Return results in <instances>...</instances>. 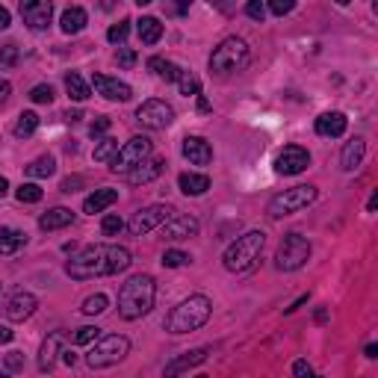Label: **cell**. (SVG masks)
Instances as JSON below:
<instances>
[{
  "label": "cell",
  "instance_id": "1",
  "mask_svg": "<svg viewBox=\"0 0 378 378\" xmlns=\"http://www.w3.org/2000/svg\"><path fill=\"white\" fill-rule=\"evenodd\" d=\"M133 255L124 245H89L77 251L68 263H66V275L74 281H92V278H104V275H119L124 269H130Z\"/></svg>",
  "mask_w": 378,
  "mask_h": 378
},
{
  "label": "cell",
  "instance_id": "2",
  "mask_svg": "<svg viewBox=\"0 0 378 378\" xmlns=\"http://www.w3.org/2000/svg\"><path fill=\"white\" fill-rule=\"evenodd\" d=\"M154 298H157V281L151 275H133L119 289V317L128 322L148 317L151 308H154Z\"/></svg>",
  "mask_w": 378,
  "mask_h": 378
},
{
  "label": "cell",
  "instance_id": "3",
  "mask_svg": "<svg viewBox=\"0 0 378 378\" xmlns=\"http://www.w3.org/2000/svg\"><path fill=\"white\" fill-rule=\"evenodd\" d=\"M210 313H213V301L204 293H195V296L178 301V305L169 310V317L162 319V328H166L169 334L198 331V328H204V325H207Z\"/></svg>",
  "mask_w": 378,
  "mask_h": 378
},
{
  "label": "cell",
  "instance_id": "4",
  "mask_svg": "<svg viewBox=\"0 0 378 378\" xmlns=\"http://www.w3.org/2000/svg\"><path fill=\"white\" fill-rule=\"evenodd\" d=\"M263 245H266V234H263V231H248L243 236H236L234 243L225 248L222 266L228 272H248L260 260Z\"/></svg>",
  "mask_w": 378,
  "mask_h": 378
},
{
  "label": "cell",
  "instance_id": "5",
  "mask_svg": "<svg viewBox=\"0 0 378 378\" xmlns=\"http://www.w3.org/2000/svg\"><path fill=\"white\" fill-rule=\"evenodd\" d=\"M251 59V50H248V42L239 39V36H231V39H225L216 50L210 54V71L213 74H236L248 66Z\"/></svg>",
  "mask_w": 378,
  "mask_h": 378
},
{
  "label": "cell",
  "instance_id": "6",
  "mask_svg": "<svg viewBox=\"0 0 378 378\" xmlns=\"http://www.w3.org/2000/svg\"><path fill=\"white\" fill-rule=\"evenodd\" d=\"M319 198V189L310 186V183H298V186H289L284 192H278L269 201V216L272 219H281V216H293V213H301L305 207H310L313 201Z\"/></svg>",
  "mask_w": 378,
  "mask_h": 378
},
{
  "label": "cell",
  "instance_id": "7",
  "mask_svg": "<svg viewBox=\"0 0 378 378\" xmlns=\"http://www.w3.org/2000/svg\"><path fill=\"white\" fill-rule=\"evenodd\" d=\"M128 355H130V340L121 337V334H107V337H100L98 343L89 349L86 363H89L92 370H107V367L121 363Z\"/></svg>",
  "mask_w": 378,
  "mask_h": 378
},
{
  "label": "cell",
  "instance_id": "8",
  "mask_svg": "<svg viewBox=\"0 0 378 378\" xmlns=\"http://www.w3.org/2000/svg\"><path fill=\"white\" fill-rule=\"evenodd\" d=\"M310 251H313V245H310L308 236H301L296 231L287 234L281 239L278 251H275V269L278 272H298L310 260Z\"/></svg>",
  "mask_w": 378,
  "mask_h": 378
},
{
  "label": "cell",
  "instance_id": "9",
  "mask_svg": "<svg viewBox=\"0 0 378 378\" xmlns=\"http://www.w3.org/2000/svg\"><path fill=\"white\" fill-rule=\"evenodd\" d=\"M151 139L148 136H133V139H128L121 148H119V154L112 157V162H109V172L112 174H130L139 162H145L148 157H151Z\"/></svg>",
  "mask_w": 378,
  "mask_h": 378
},
{
  "label": "cell",
  "instance_id": "10",
  "mask_svg": "<svg viewBox=\"0 0 378 378\" xmlns=\"http://www.w3.org/2000/svg\"><path fill=\"white\" fill-rule=\"evenodd\" d=\"M136 121L148 130H166L174 124V107L169 100H160V98H151L145 104L136 109Z\"/></svg>",
  "mask_w": 378,
  "mask_h": 378
},
{
  "label": "cell",
  "instance_id": "11",
  "mask_svg": "<svg viewBox=\"0 0 378 378\" xmlns=\"http://www.w3.org/2000/svg\"><path fill=\"white\" fill-rule=\"evenodd\" d=\"M172 216H174V210L169 204H151V207H142L133 213V219L128 222V231L133 236H145L154 228H160V225H166Z\"/></svg>",
  "mask_w": 378,
  "mask_h": 378
},
{
  "label": "cell",
  "instance_id": "12",
  "mask_svg": "<svg viewBox=\"0 0 378 378\" xmlns=\"http://www.w3.org/2000/svg\"><path fill=\"white\" fill-rule=\"evenodd\" d=\"M308 166H310V151L301 145H287L272 160V169L278 174H301Z\"/></svg>",
  "mask_w": 378,
  "mask_h": 378
},
{
  "label": "cell",
  "instance_id": "13",
  "mask_svg": "<svg viewBox=\"0 0 378 378\" xmlns=\"http://www.w3.org/2000/svg\"><path fill=\"white\" fill-rule=\"evenodd\" d=\"M21 18L27 24L30 30L42 33L50 27V18H54V3L50 0H27V3H21Z\"/></svg>",
  "mask_w": 378,
  "mask_h": 378
},
{
  "label": "cell",
  "instance_id": "14",
  "mask_svg": "<svg viewBox=\"0 0 378 378\" xmlns=\"http://www.w3.org/2000/svg\"><path fill=\"white\" fill-rule=\"evenodd\" d=\"M36 308H39V298H36L33 293H27V289H18V293H12L6 298L3 313H6L9 322H24V319L33 317Z\"/></svg>",
  "mask_w": 378,
  "mask_h": 378
},
{
  "label": "cell",
  "instance_id": "15",
  "mask_svg": "<svg viewBox=\"0 0 378 378\" xmlns=\"http://www.w3.org/2000/svg\"><path fill=\"white\" fill-rule=\"evenodd\" d=\"M92 86H95V92H98L100 98L116 100V104H128V100L133 98V89H130L128 83L119 80V77H107V74H95Z\"/></svg>",
  "mask_w": 378,
  "mask_h": 378
},
{
  "label": "cell",
  "instance_id": "16",
  "mask_svg": "<svg viewBox=\"0 0 378 378\" xmlns=\"http://www.w3.org/2000/svg\"><path fill=\"white\" fill-rule=\"evenodd\" d=\"M207 355H210L207 346L192 349V351H183V355H174V358L166 363V370H162V378H181L186 370H192V367H198V363H204Z\"/></svg>",
  "mask_w": 378,
  "mask_h": 378
},
{
  "label": "cell",
  "instance_id": "17",
  "mask_svg": "<svg viewBox=\"0 0 378 378\" xmlns=\"http://www.w3.org/2000/svg\"><path fill=\"white\" fill-rule=\"evenodd\" d=\"M183 160H189L192 166H210L213 162V145L204 139V136H186L181 145Z\"/></svg>",
  "mask_w": 378,
  "mask_h": 378
},
{
  "label": "cell",
  "instance_id": "18",
  "mask_svg": "<svg viewBox=\"0 0 378 378\" xmlns=\"http://www.w3.org/2000/svg\"><path fill=\"white\" fill-rule=\"evenodd\" d=\"M62 349H66V331H50L39 349V370L42 372H50L56 367V358L62 355Z\"/></svg>",
  "mask_w": 378,
  "mask_h": 378
},
{
  "label": "cell",
  "instance_id": "19",
  "mask_svg": "<svg viewBox=\"0 0 378 378\" xmlns=\"http://www.w3.org/2000/svg\"><path fill=\"white\" fill-rule=\"evenodd\" d=\"M198 234V219L195 216H172L166 225H162V236L166 239H189Z\"/></svg>",
  "mask_w": 378,
  "mask_h": 378
},
{
  "label": "cell",
  "instance_id": "20",
  "mask_svg": "<svg viewBox=\"0 0 378 378\" xmlns=\"http://www.w3.org/2000/svg\"><path fill=\"white\" fill-rule=\"evenodd\" d=\"M363 157H367V142L361 139V136H355V139H349L343 145V151H340V169L343 172H355Z\"/></svg>",
  "mask_w": 378,
  "mask_h": 378
},
{
  "label": "cell",
  "instance_id": "21",
  "mask_svg": "<svg viewBox=\"0 0 378 378\" xmlns=\"http://www.w3.org/2000/svg\"><path fill=\"white\" fill-rule=\"evenodd\" d=\"M162 169H166V160H162V157H148L145 162H139V166L128 174V181L136 183V186H139V183H151V181L160 178Z\"/></svg>",
  "mask_w": 378,
  "mask_h": 378
},
{
  "label": "cell",
  "instance_id": "22",
  "mask_svg": "<svg viewBox=\"0 0 378 378\" xmlns=\"http://www.w3.org/2000/svg\"><path fill=\"white\" fill-rule=\"evenodd\" d=\"M86 24H89V12H86L83 6H68L62 9L59 15V30L66 36H77L80 30H86Z\"/></svg>",
  "mask_w": 378,
  "mask_h": 378
},
{
  "label": "cell",
  "instance_id": "23",
  "mask_svg": "<svg viewBox=\"0 0 378 378\" xmlns=\"http://www.w3.org/2000/svg\"><path fill=\"white\" fill-rule=\"evenodd\" d=\"M349 128V119L343 116V112H322V116L317 119V133L319 136H331V139H337V136H343Z\"/></svg>",
  "mask_w": 378,
  "mask_h": 378
},
{
  "label": "cell",
  "instance_id": "24",
  "mask_svg": "<svg viewBox=\"0 0 378 378\" xmlns=\"http://www.w3.org/2000/svg\"><path fill=\"white\" fill-rule=\"evenodd\" d=\"M119 201V192L116 189H95L92 195H86V201H83V213H89V216H95V213H104L107 207H112Z\"/></svg>",
  "mask_w": 378,
  "mask_h": 378
},
{
  "label": "cell",
  "instance_id": "25",
  "mask_svg": "<svg viewBox=\"0 0 378 378\" xmlns=\"http://www.w3.org/2000/svg\"><path fill=\"white\" fill-rule=\"evenodd\" d=\"M71 222H74V213L68 207H50L39 219V228L42 231H62V228H68Z\"/></svg>",
  "mask_w": 378,
  "mask_h": 378
},
{
  "label": "cell",
  "instance_id": "26",
  "mask_svg": "<svg viewBox=\"0 0 378 378\" xmlns=\"http://www.w3.org/2000/svg\"><path fill=\"white\" fill-rule=\"evenodd\" d=\"M178 186H181L183 195L198 198V195H204L210 189V178H207V174H198V172H183L178 178Z\"/></svg>",
  "mask_w": 378,
  "mask_h": 378
},
{
  "label": "cell",
  "instance_id": "27",
  "mask_svg": "<svg viewBox=\"0 0 378 378\" xmlns=\"http://www.w3.org/2000/svg\"><path fill=\"white\" fill-rule=\"evenodd\" d=\"M148 68L154 71V77H160L162 83H178V77H181V66H174L172 59H162V56H151L148 59Z\"/></svg>",
  "mask_w": 378,
  "mask_h": 378
},
{
  "label": "cell",
  "instance_id": "28",
  "mask_svg": "<svg viewBox=\"0 0 378 378\" xmlns=\"http://www.w3.org/2000/svg\"><path fill=\"white\" fill-rule=\"evenodd\" d=\"M136 33H139V42L142 45H157L162 39V24L154 15H145V18L136 21Z\"/></svg>",
  "mask_w": 378,
  "mask_h": 378
},
{
  "label": "cell",
  "instance_id": "29",
  "mask_svg": "<svg viewBox=\"0 0 378 378\" xmlns=\"http://www.w3.org/2000/svg\"><path fill=\"white\" fill-rule=\"evenodd\" d=\"M21 245H27V234L18 228H0V255H15Z\"/></svg>",
  "mask_w": 378,
  "mask_h": 378
},
{
  "label": "cell",
  "instance_id": "30",
  "mask_svg": "<svg viewBox=\"0 0 378 378\" xmlns=\"http://www.w3.org/2000/svg\"><path fill=\"white\" fill-rule=\"evenodd\" d=\"M66 92H68V95H71L74 100H77V104H83V100L92 95L89 83H86V80L80 77L77 71H68V74H66Z\"/></svg>",
  "mask_w": 378,
  "mask_h": 378
},
{
  "label": "cell",
  "instance_id": "31",
  "mask_svg": "<svg viewBox=\"0 0 378 378\" xmlns=\"http://www.w3.org/2000/svg\"><path fill=\"white\" fill-rule=\"evenodd\" d=\"M36 130H39V116H36L33 109L21 112L18 121H15V128H12V133H15L18 139H27V136H33Z\"/></svg>",
  "mask_w": 378,
  "mask_h": 378
},
{
  "label": "cell",
  "instance_id": "32",
  "mask_svg": "<svg viewBox=\"0 0 378 378\" xmlns=\"http://www.w3.org/2000/svg\"><path fill=\"white\" fill-rule=\"evenodd\" d=\"M119 148H121L119 139H112V136H104V139H98L92 157H95V162H112V157L119 154Z\"/></svg>",
  "mask_w": 378,
  "mask_h": 378
},
{
  "label": "cell",
  "instance_id": "33",
  "mask_svg": "<svg viewBox=\"0 0 378 378\" xmlns=\"http://www.w3.org/2000/svg\"><path fill=\"white\" fill-rule=\"evenodd\" d=\"M54 172H56V157H50V154L36 157L30 166H27V174H30V178H50Z\"/></svg>",
  "mask_w": 378,
  "mask_h": 378
},
{
  "label": "cell",
  "instance_id": "34",
  "mask_svg": "<svg viewBox=\"0 0 378 378\" xmlns=\"http://www.w3.org/2000/svg\"><path fill=\"white\" fill-rule=\"evenodd\" d=\"M178 86H181V95H192V98H198L201 95V77L198 74H192V71H181V77H178Z\"/></svg>",
  "mask_w": 378,
  "mask_h": 378
},
{
  "label": "cell",
  "instance_id": "35",
  "mask_svg": "<svg viewBox=\"0 0 378 378\" xmlns=\"http://www.w3.org/2000/svg\"><path fill=\"white\" fill-rule=\"evenodd\" d=\"M42 186L39 183H21L18 189H15V198L21 201V204H39L42 201Z\"/></svg>",
  "mask_w": 378,
  "mask_h": 378
},
{
  "label": "cell",
  "instance_id": "36",
  "mask_svg": "<svg viewBox=\"0 0 378 378\" xmlns=\"http://www.w3.org/2000/svg\"><path fill=\"white\" fill-rule=\"evenodd\" d=\"M109 308V298L104 296V293H95V296H89V298H86L83 301V313H86V317H100V313H104Z\"/></svg>",
  "mask_w": 378,
  "mask_h": 378
},
{
  "label": "cell",
  "instance_id": "37",
  "mask_svg": "<svg viewBox=\"0 0 378 378\" xmlns=\"http://www.w3.org/2000/svg\"><path fill=\"white\" fill-rule=\"evenodd\" d=\"M186 263H192V257L181 248H169L166 255H162V266L166 269H181V266H186Z\"/></svg>",
  "mask_w": 378,
  "mask_h": 378
},
{
  "label": "cell",
  "instance_id": "38",
  "mask_svg": "<svg viewBox=\"0 0 378 378\" xmlns=\"http://www.w3.org/2000/svg\"><path fill=\"white\" fill-rule=\"evenodd\" d=\"M100 340V328L98 325H83V328L74 331V346H89Z\"/></svg>",
  "mask_w": 378,
  "mask_h": 378
},
{
  "label": "cell",
  "instance_id": "39",
  "mask_svg": "<svg viewBox=\"0 0 378 378\" xmlns=\"http://www.w3.org/2000/svg\"><path fill=\"white\" fill-rule=\"evenodd\" d=\"M124 231V219L119 216V213H107L104 222H100V234L104 236H119Z\"/></svg>",
  "mask_w": 378,
  "mask_h": 378
},
{
  "label": "cell",
  "instance_id": "40",
  "mask_svg": "<svg viewBox=\"0 0 378 378\" xmlns=\"http://www.w3.org/2000/svg\"><path fill=\"white\" fill-rule=\"evenodd\" d=\"M18 56H21L18 45H12V42L0 45V68H15L18 66Z\"/></svg>",
  "mask_w": 378,
  "mask_h": 378
},
{
  "label": "cell",
  "instance_id": "41",
  "mask_svg": "<svg viewBox=\"0 0 378 378\" xmlns=\"http://www.w3.org/2000/svg\"><path fill=\"white\" fill-rule=\"evenodd\" d=\"M130 24H133V21H128V18L119 21V24H112V27L107 30V39H109L112 45H121L124 39H128V33H130Z\"/></svg>",
  "mask_w": 378,
  "mask_h": 378
},
{
  "label": "cell",
  "instance_id": "42",
  "mask_svg": "<svg viewBox=\"0 0 378 378\" xmlns=\"http://www.w3.org/2000/svg\"><path fill=\"white\" fill-rule=\"evenodd\" d=\"M30 100H33V104H50V100H54V86H47V83L33 86V89H30Z\"/></svg>",
  "mask_w": 378,
  "mask_h": 378
},
{
  "label": "cell",
  "instance_id": "43",
  "mask_svg": "<svg viewBox=\"0 0 378 378\" xmlns=\"http://www.w3.org/2000/svg\"><path fill=\"white\" fill-rule=\"evenodd\" d=\"M3 370L9 375H15V372L24 370V355H21V351H6V355H3Z\"/></svg>",
  "mask_w": 378,
  "mask_h": 378
},
{
  "label": "cell",
  "instance_id": "44",
  "mask_svg": "<svg viewBox=\"0 0 378 378\" xmlns=\"http://www.w3.org/2000/svg\"><path fill=\"white\" fill-rule=\"evenodd\" d=\"M109 128H112V121H109L107 116H98V119L92 121V128H89V136H92V139H104Z\"/></svg>",
  "mask_w": 378,
  "mask_h": 378
},
{
  "label": "cell",
  "instance_id": "45",
  "mask_svg": "<svg viewBox=\"0 0 378 378\" xmlns=\"http://www.w3.org/2000/svg\"><path fill=\"white\" fill-rule=\"evenodd\" d=\"M116 62H119L121 68H133V66H136V50H133V47H119Z\"/></svg>",
  "mask_w": 378,
  "mask_h": 378
},
{
  "label": "cell",
  "instance_id": "46",
  "mask_svg": "<svg viewBox=\"0 0 378 378\" xmlns=\"http://www.w3.org/2000/svg\"><path fill=\"white\" fill-rule=\"evenodd\" d=\"M293 9H296L293 0H272V3H269V12H272V15H278V18L289 15Z\"/></svg>",
  "mask_w": 378,
  "mask_h": 378
},
{
  "label": "cell",
  "instance_id": "47",
  "mask_svg": "<svg viewBox=\"0 0 378 378\" xmlns=\"http://www.w3.org/2000/svg\"><path fill=\"white\" fill-rule=\"evenodd\" d=\"M245 15L251 21H263L266 18V3H260V0H251V3H245Z\"/></svg>",
  "mask_w": 378,
  "mask_h": 378
},
{
  "label": "cell",
  "instance_id": "48",
  "mask_svg": "<svg viewBox=\"0 0 378 378\" xmlns=\"http://www.w3.org/2000/svg\"><path fill=\"white\" fill-rule=\"evenodd\" d=\"M77 186H83V178H80V174H77V178H66V181H62V192H77Z\"/></svg>",
  "mask_w": 378,
  "mask_h": 378
},
{
  "label": "cell",
  "instance_id": "49",
  "mask_svg": "<svg viewBox=\"0 0 378 378\" xmlns=\"http://www.w3.org/2000/svg\"><path fill=\"white\" fill-rule=\"evenodd\" d=\"M293 375H296V378H308V375H310L308 361H296V363H293Z\"/></svg>",
  "mask_w": 378,
  "mask_h": 378
},
{
  "label": "cell",
  "instance_id": "50",
  "mask_svg": "<svg viewBox=\"0 0 378 378\" xmlns=\"http://www.w3.org/2000/svg\"><path fill=\"white\" fill-rule=\"evenodd\" d=\"M12 95V83L0 77V104H6V98Z\"/></svg>",
  "mask_w": 378,
  "mask_h": 378
},
{
  "label": "cell",
  "instance_id": "51",
  "mask_svg": "<svg viewBox=\"0 0 378 378\" xmlns=\"http://www.w3.org/2000/svg\"><path fill=\"white\" fill-rule=\"evenodd\" d=\"M12 337H15V331H9L6 325H0V346H6V343H12Z\"/></svg>",
  "mask_w": 378,
  "mask_h": 378
},
{
  "label": "cell",
  "instance_id": "52",
  "mask_svg": "<svg viewBox=\"0 0 378 378\" xmlns=\"http://www.w3.org/2000/svg\"><path fill=\"white\" fill-rule=\"evenodd\" d=\"M12 24V15H9V9L6 6H0V30H6Z\"/></svg>",
  "mask_w": 378,
  "mask_h": 378
},
{
  "label": "cell",
  "instance_id": "53",
  "mask_svg": "<svg viewBox=\"0 0 378 378\" xmlns=\"http://www.w3.org/2000/svg\"><path fill=\"white\" fill-rule=\"evenodd\" d=\"M308 298H310V296H301V298H296V301H293V305H289V308H287V313H296L298 308H305V305H308Z\"/></svg>",
  "mask_w": 378,
  "mask_h": 378
},
{
  "label": "cell",
  "instance_id": "54",
  "mask_svg": "<svg viewBox=\"0 0 378 378\" xmlns=\"http://www.w3.org/2000/svg\"><path fill=\"white\" fill-rule=\"evenodd\" d=\"M62 361H66L68 367H74V363H77V355H74L71 349H62Z\"/></svg>",
  "mask_w": 378,
  "mask_h": 378
},
{
  "label": "cell",
  "instance_id": "55",
  "mask_svg": "<svg viewBox=\"0 0 378 378\" xmlns=\"http://www.w3.org/2000/svg\"><path fill=\"white\" fill-rule=\"evenodd\" d=\"M363 355H367L370 361H375V358H378V346H375V343H370L367 349H363Z\"/></svg>",
  "mask_w": 378,
  "mask_h": 378
},
{
  "label": "cell",
  "instance_id": "56",
  "mask_svg": "<svg viewBox=\"0 0 378 378\" xmlns=\"http://www.w3.org/2000/svg\"><path fill=\"white\" fill-rule=\"evenodd\" d=\"M198 112H210V100L204 95H198Z\"/></svg>",
  "mask_w": 378,
  "mask_h": 378
},
{
  "label": "cell",
  "instance_id": "57",
  "mask_svg": "<svg viewBox=\"0 0 378 378\" xmlns=\"http://www.w3.org/2000/svg\"><path fill=\"white\" fill-rule=\"evenodd\" d=\"M6 192H9V181L3 178V174H0V198H3Z\"/></svg>",
  "mask_w": 378,
  "mask_h": 378
},
{
  "label": "cell",
  "instance_id": "58",
  "mask_svg": "<svg viewBox=\"0 0 378 378\" xmlns=\"http://www.w3.org/2000/svg\"><path fill=\"white\" fill-rule=\"evenodd\" d=\"M375 207H378V192H372V195H370V201H367V210H370V213H372Z\"/></svg>",
  "mask_w": 378,
  "mask_h": 378
},
{
  "label": "cell",
  "instance_id": "59",
  "mask_svg": "<svg viewBox=\"0 0 378 378\" xmlns=\"http://www.w3.org/2000/svg\"><path fill=\"white\" fill-rule=\"evenodd\" d=\"M66 121H80V112H71V109H68V112H66Z\"/></svg>",
  "mask_w": 378,
  "mask_h": 378
},
{
  "label": "cell",
  "instance_id": "60",
  "mask_svg": "<svg viewBox=\"0 0 378 378\" xmlns=\"http://www.w3.org/2000/svg\"><path fill=\"white\" fill-rule=\"evenodd\" d=\"M308 378H325V375H308Z\"/></svg>",
  "mask_w": 378,
  "mask_h": 378
},
{
  "label": "cell",
  "instance_id": "61",
  "mask_svg": "<svg viewBox=\"0 0 378 378\" xmlns=\"http://www.w3.org/2000/svg\"><path fill=\"white\" fill-rule=\"evenodd\" d=\"M198 378H207V375H198Z\"/></svg>",
  "mask_w": 378,
  "mask_h": 378
}]
</instances>
